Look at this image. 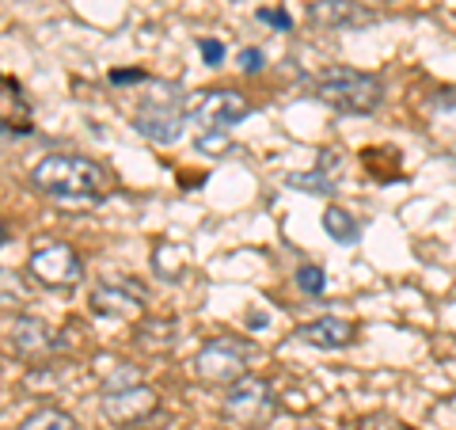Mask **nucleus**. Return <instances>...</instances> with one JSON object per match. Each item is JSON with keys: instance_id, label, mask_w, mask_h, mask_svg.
I'll return each instance as SVG.
<instances>
[{"instance_id": "f257e3e1", "label": "nucleus", "mask_w": 456, "mask_h": 430, "mask_svg": "<svg viewBox=\"0 0 456 430\" xmlns=\"http://www.w3.org/2000/svg\"><path fill=\"white\" fill-rule=\"evenodd\" d=\"M31 183L42 194H50L65 206H88V203H99V198L110 191L107 168H99L95 161L77 156V153L42 156V161L31 168Z\"/></svg>"}, {"instance_id": "f03ea898", "label": "nucleus", "mask_w": 456, "mask_h": 430, "mask_svg": "<svg viewBox=\"0 0 456 430\" xmlns=\"http://www.w3.org/2000/svg\"><path fill=\"white\" fill-rule=\"evenodd\" d=\"M316 95L338 111L369 114V111L380 107L384 88H380L377 77L358 73V69H327V73L316 80Z\"/></svg>"}, {"instance_id": "7ed1b4c3", "label": "nucleus", "mask_w": 456, "mask_h": 430, "mask_svg": "<svg viewBox=\"0 0 456 430\" xmlns=\"http://www.w3.org/2000/svg\"><path fill=\"white\" fill-rule=\"evenodd\" d=\"M224 415H228V423H236V426H244V430L266 426L278 415L274 389H270L263 377H251L248 374L244 381L228 385V393H224Z\"/></svg>"}, {"instance_id": "20e7f679", "label": "nucleus", "mask_w": 456, "mask_h": 430, "mask_svg": "<svg viewBox=\"0 0 456 430\" xmlns=\"http://www.w3.org/2000/svg\"><path fill=\"white\" fill-rule=\"evenodd\" d=\"M248 358L251 347L240 339H209L194 354V374L209 385H236L248 377Z\"/></svg>"}, {"instance_id": "39448f33", "label": "nucleus", "mask_w": 456, "mask_h": 430, "mask_svg": "<svg viewBox=\"0 0 456 430\" xmlns=\"http://www.w3.org/2000/svg\"><path fill=\"white\" fill-rule=\"evenodd\" d=\"M248 111L251 107L240 92L217 88V92H198L187 107V119H191V126H198V134H224L228 126L248 119Z\"/></svg>"}, {"instance_id": "423d86ee", "label": "nucleus", "mask_w": 456, "mask_h": 430, "mask_svg": "<svg viewBox=\"0 0 456 430\" xmlns=\"http://www.w3.org/2000/svg\"><path fill=\"white\" fill-rule=\"evenodd\" d=\"M31 275L42 285H50V290H69V285H77L84 278V263H80V255L69 248V244L50 240V244H38L35 248Z\"/></svg>"}, {"instance_id": "0eeeda50", "label": "nucleus", "mask_w": 456, "mask_h": 430, "mask_svg": "<svg viewBox=\"0 0 456 430\" xmlns=\"http://www.w3.org/2000/svg\"><path fill=\"white\" fill-rule=\"evenodd\" d=\"M99 411H103V419L114 423V426H137V423H145L160 411V396H156L149 385L107 389L103 400H99Z\"/></svg>"}, {"instance_id": "6e6552de", "label": "nucleus", "mask_w": 456, "mask_h": 430, "mask_svg": "<svg viewBox=\"0 0 456 430\" xmlns=\"http://www.w3.org/2000/svg\"><path fill=\"white\" fill-rule=\"evenodd\" d=\"M145 290L126 278H110L103 282L99 290L92 294V309L99 317H114V320H130V317H141V309H145Z\"/></svg>"}, {"instance_id": "1a4fd4ad", "label": "nucleus", "mask_w": 456, "mask_h": 430, "mask_svg": "<svg viewBox=\"0 0 456 430\" xmlns=\"http://www.w3.org/2000/svg\"><path fill=\"white\" fill-rule=\"evenodd\" d=\"M8 343H12V351L23 354V358H46L53 354L61 343L53 339V327L46 320H38V317H16L8 324Z\"/></svg>"}, {"instance_id": "9d476101", "label": "nucleus", "mask_w": 456, "mask_h": 430, "mask_svg": "<svg viewBox=\"0 0 456 430\" xmlns=\"http://www.w3.org/2000/svg\"><path fill=\"white\" fill-rule=\"evenodd\" d=\"M134 126H137V134H145L156 145H175L183 137V114H179V107H167V103L141 107Z\"/></svg>"}, {"instance_id": "9b49d317", "label": "nucleus", "mask_w": 456, "mask_h": 430, "mask_svg": "<svg viewBox=\"0 0 456 430\" xmlns=\"http://www.w3.org/2000/svg\"><path fill=\"white\" fill-rule=\"evenodd\" d=\"M301 335L308 347H320V351H338V347H346V343L354 339V327L346 320H338V317H320V320H312L305 324Z\"/></svg>"}, {"instance_id": "f8f14e48", "label": "nucleus", "mask_w": 456, "mask_h": 430, "mask_svg": "<svg viewBox=\"0 0 456 430\" xmlns=\"http://www.w3.org/2000/svg\"><path fill=\"white\" fill-rule=\"evenodd\" d=\"M308 20L320 27H350V23H362L365 12H362V4H354V0H316V4L308 8Z\"/></svg>"}, {"instance_id": "ddd939ff", "label": "nucleus", "mask_w": 456, "mask_h": 430, "mask_svg": "<svg viewBox=\"0 0 456 430\" xmlns=\"http://www.w3.org/2000/svg\"><path fill=\"white\" fill-rule=\"evenodd\" d=\"M175 335H179V327H175V320H141L137 324V343L145 351H152V354H164V351H171L175 347Z\"/></svg>"}, {"instance_id": "4468645a", "label": "nucleus", "mask_w": 456, "mask_h": 430, "mask_svg": "<svg viewBox=\"0 0 456 430\" xmlns=\"http://www.w3.org/2000/svg\"><path fill=\"white\" fill-rule=\"evenodd\" d=\"M16 430H80V426H77L73 415L61 411V408H38V411L27 415Z\"/></svg>"}, {"instance_id": "2eb2a0df", "label": "nucleus", "mask_w": 456, "mask_h": 430, "mask_svg": "<svg viewBox=\"0 0 456 430\" xmlns=\"http://www.w3.org/2000/svg\"><path fill=\"white\" fill-rule=\"evenodd\" d=\"M323 228H327V236L338 240V244H354V240L362 236V225L354 221L346 210H338V206H327V213H323Z\"/></svg>"}, {"instance_id": "dca6fc26", "label": "nucleus", "mask_w": 456, "mask_h": 430, "mask_svg": "<svg viewBox=\"0 0 456 430\" xmlns=\"http://www.w3.org/2000/svg\"><path fill=\"white\" fill-rule=\"evenodd\" d=\"M323 285H327L323 267H316V263H305V267H297V290H301V294L316 297V294H323Z\"/></svg>"}, {"instance_id": "f3484780", "label": "nucleus", "mask_w": 456, "mask_h": 430, "mask_svg": "<svg viewBox=\"0 0 456 430\" xmlns=\"http://www.w3.org/2000/svg\"><path fill=\"white\" fill-rule=\"evenodd\" d=\"M289 183L308 191V194H331V179H327L323 171H312V176H289Z\"/></svg>"}, {"instance_id": "a211bd4d", "label": "nucleus", "mask_w": 456, "mask_h": 430, "mask_svg": "<svg viewBox=\"0 0 456 430\" xmlns=\"http://www.w3.org/2000/svg\"><path fill=\"white\" fill-rule=\"evenodd\" d=\"M198 50H202L206 65H221L224 62V46H221L217 38H202V42H198Z\"/></svg>"}, {"instance_id": "6ab92c4d", "label": "nucleus", "mask_w": 456, "mask_h": 430, "mask_svg": "<svg viewBox=\"0 0 456 430\" xmlns=\"http://www.w3.org/2000/svg\"><path fill=\"white\" fill-rule=\"evenodd\" d=\"M263 50H255V46H248V50H240V69H244V73H259L263 69Z\"/></svg>"}, {"instance_id": "aec40b11", "label": "nucleus", "mask_w": 456, "mask_h": 430, "mask_svg": "<svg viewBox=\"0 0 456 430\" xmlns=\"http://www.w3.org/2000/svg\"><path fill=\"white\" fill-rule=\"evenodd\" d=\"M259 20L263 23H270V27H278V31H289V16H285V12H259Z\"/></svg>"}, {"instance_id": "412c9836", "label": "nucleus", "mask_w": 456, "mask_h": 430, "mask_svg": "<svg viewBox=\"0 0 456 430\" xmlns=\"http://www.w3.org/2000/svg\"><path fill=\"white\" fill-rule=\"evenodd\" d=\"M110 80L114 84H130V80H145V73H137V69L134 73H110Z\"/></svg>"}]
</instances>
